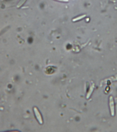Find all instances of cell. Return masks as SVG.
<instances>
[{
	"label": "cell",
	"mask_w": 117,
	"mask_h": 132,
	"mask_svg": "<svg viewBox=\"0 0 117 132\" xmlns=\"http://www.w3.org/2000/svg\"><path fill=\"white\" fill-rule=\"evenodd\" d=\"M56 0L60 1L65 2H67L69 1V0Z\"/></svg>",
	"instance_id": "5b68a950"
},
{
	"label": "cell",
	"mask_w": 117,
	"mask_h": 132,
	"mask_svg": "<svg viewBox=\"0 0 117 132\" xmlns=\"http://www.w3.org/2000/svg\"><path fill=\"white\" fill-rule=\"evenodd\" d=\"M109 106L110 109L111 115L114 116L115 115V106L113 97L112 96H110L109 98Z\"/></svg>",
	"instance_id": "6da1fadb"
},
{
	"label": "cell",
	"mask_w": 117,
	"mask_h": 132,
	"mask_svg": "<svg viewBox=\"0 0 117 132\" xmlns=\"http://www.w3.org/2000/svg\"><path fill=\"white\" fill-rule=\"evenodd\" d=\"M26 1V0H21L18 5H17V8H19Z\"/></svg>",
	"instance_id": "277c9868"
},
{
	"label": "cell",
	"mask_w": 117,
	"mask_h": 132,
	"mask_svg": "<svg viewBox=\"0 0 117 132\" xmlns=\"http://www.w3.org/2000/svg\"><path fill=\"white\" fill-rule=\"evenodd\" d=\"M94 87V84H93V85H92V86H91V87H90V89H89V91L88 94L87 98H89L90 95H91L92 92H93V91Z\"/></svg>",
	"instance_id": "3957f363"
},
{
	"label": "cell",
	"mask_w": 117,
	"mask_h": 132,
	"mask_svg": "<svg viewBox=\"0 0 117 132\" xmlns=\"http://www.w3.org/2000/svg\"><path fill=\"white\" fill-rule=\"evenodd\" d=\"M86 15H81V16H79V17H76V18H75L72 20V21L73 22H75V21H77L80 20L81 19H82L84 18L85 17H86Z\"/></svg>",
	"instance_id": "7a4b0ae2"
}]
</instances>
